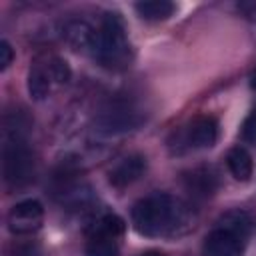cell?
Listing matches in <instances>:
<instances>
[{"label": "cell", "mask_w": 256, "mask_h": 256, "mask_svg": "<svg viewBox=\"0 0 256 256\" xmlns=\"http://www.w3.org/2000/svg\"><path fill=\"white\" fill-rule=\"evenodd\" d=\"M182 184L192 198H210L220 186V176L214 166H196L182 174Z\"/></svg>", "instance_id": "7"}, {"label": "cell", "mask_w": 256, "mask_h": 256, "mask_svg": "<svg viewBox=\"0 0 256 256\" xmlns=\"http://www.w3.org/2000/svg\"><path fill=\"white\" fill-rule=\"evenodd\" d=\"M254 232V218L244 208L224 212L214 228L206 234L202 256H244L248 240Z\"/></svg>", "instance_id": "3"}, {"label": "cell", "mask_w": 256, "mask_h": 256, "mask_svg": "<svg viewBox=\"0 0 256 256\" xmlns=\"http://www.w3.org/2000/svg\"><path fill=\"white\" fill-rule=\"evenodd\" d=\"M140 256H166V254L160 252V250H146V252H142Z\"/></svg>", "instance_id": "20"}, {"label": "cell", "mask_w": 256, "mask_h": 256, "mask_svg": "<svg viewBox=\"0 0 256 256\" xmlns=\"http://www.w3.org/2000/svg\"><path fill=\"white\" fill-rule=\"evenodd\" d=\"M242 140L246 144L256 146V106L252 108V112L242 122Z\"/></svg>", "instance_id": "17"}, {"label": "cell", "mask_w": 256, "mask_h": 256, "mask_svg": "<svg viewBox=\"0 0 256 256\" xmlns=\"http://www.w3.org/2000/svg\"><path fill=\"white\" fill-rule=\"evenodd\" d=\"M146 168H148L146 156L130 154V156L122 158L116 166H112V170L108 172V182L114 188H126L130 184H134L136 180H140L144 176Z\"/></svg>", "instance_id": "9"}, {"label": "cell", "mask_w": 256, "mask_h": 256, "mask_svg": "<svg viewBox=\"0 0 256 256\" xmlns=\"http://www.w3.org/2000/svg\"><path fill=\"white\" fill-rule=\"evenodd\" d=\"M86 256H118V238L112 236H88Z\"/></svg>", "instance_id": "15"}, {"label": "cell", "mask_w": 256, "mask_h": 256, "mask_svg": "<svg viewBox=\"0 0 256 256\" xmlns=\"http://www.w3.org/2000/svg\"><path fill=\"white\" fill-rule=\"evenodd\" d=\"M130 220L140 236L178 238L196 226L198 216L186 200L168 192H154L132 206Z\"/></svg>", "instance_id": "1"}, {"label": "cell", "mask_w": 256, "mask_h": 256, "mask_svg": "<svg viewBox=\"0 0 256 256\" xmlns=\"http://www.w3.org/2000/svg\"><path fill=\"white\" fill-rule=\"evenodd\" d=\"M92 58L102 68L116 70V72L126 70L132 64V58H134L132 44L128 40L124 20L118 12H104L98 26Z\"/></svg>", "instance_id": "4"}, {"label": "cell", "mask_w": 256, "mask_h": 256, "mask_svg": "<svg viewBox=\"0 0 256 256\" xmlns=\"http://www.w3.org/2000/svg\"><path fill=\"white\" fill-rule=\"evenodd\" d=\"M42 220H44V206L34 198L16 202L6 216L8 230L18 236L36 232L42 226Z\"/></svg>", "instance_id": "6"}, {"label": "cell", "mask_w": 256, "mask_h": 256, "mask_svg": "<svg viewBox=\"0 0 256 256\" xmlns=\"http://www.w3.org/2000/svg\"><path fill=\"white\" fill-rule=\"evenodd\" d=\"M126 230V222L114 212H98L86 224V236H112L120 238Z\"/></svg>", "instance_id": "12"}, {"label": "cell", "mask_w": 256, "mask_h": 256, "mask_svg": "<svg viewBox=\"0 0 256 256\" xmlns=\"http://www.w3.org/2000/svg\"><path fill=\"white\" fill-rule=\"evenodd\" d=\"M134 10L142 20L160 22V20H168L176 12V4L170 0H144V2H136Z\"/></svg>", "instance_id": "14"}, {"label": "cell", "mask_w": 256, "mask_h": 256, "mask_svg": "<svg viewBox=\"0 0 256 256\" xmlns=\"http://www.w3.org/2000/svg\"><path fill=\"white\" fill-rule=\"evenodd\" d=\"M28 126L30 122L20 112L4 120L2 180L8 188H22L34 178V154L26 140Z\"/></svg>", "instance_id": "2"}, {"label": "cell", "mask_w": 256, "mask_h": 256, "mask_svg": "<svg viewBox=\"0 0 256 256\" xmlns=\"http://www.w3.org/2000/svg\"><path fill=\"white\" fill-rule=\"evenodd\" d=\"M46 64H48V70H50V76H52L54 84H66L72 78V70H70V66L64 58L50 56V58H46Z\"/></svg>", "instance_id": "16"}, {"label": "cell", "mask_w": 256, "mask_h": 256, "mask_svg": "<svg viewBox=\"0 0 256 256\" xmlns=\"http://www.w3.org/2000/svg\"><path fill=\"white\" fill-rule=\"evenodd\" d=\"M144 112L138 108L132 100H112L108 102L100 114L96 116V132L104 136H116V134H126L130 130H136L144 122Z\"/></svg>", "instance_id": "5"}, {"label": "cell", "mask_w": 256, "mask_h": 256, "mask_svg": "<svg viewBox=\"0 0 256 256\" xmlns=\"http://www.w3.org/2000/svg\"><path fill=\"white\" fill-rule=\"evenodd\" d=\"M226 166H228L230 174L234 176V180H238V182H248L254 174V160H252L250 152L242 146H234L226 154Z\"/></svg>", "instance_id": "13"}, {"label": "cell", "mask_w": 256, "mask_h": 256, "mask_svg": "<svg viewBox=\"0 0 256 256\" xmlns=\"http://www.w3.org/2000/svg\"><path fill=\"white\" fill-rule=\"evenodd\" d=\"M52 76H50V70H48V64L46 62H34L28 70V80H26V86H28V94L32 100L36 102H42L50 96L52 92Z\"/></svg>", "instance_id": "11"}, {"label": "cell", "mask_w": 256, "mask_h": 256, "mask_svg": "<svg viewBox=\"0 0 256 256\" xmlns=\"http://www.w3.org/2000/svg\"><path fill=\"white\" fill-rule=\"evenodd\" d=\"M248 84H250V88L256 92V68L250 72V76H248Z\"/></svg>", "instance_id": "19"}, {"label": "cell", "mask_w": 256, "mask_h": 256, "mask_svg": "<svg viewBox=\"0 0 256 256\" xmlns=\"http://www.w3.org/2000/svg\"><path fill=\"white\" fill-rule=\"evenodd\" d=\"M96 34H98V28H94L86 20H68L62 28V36H64L66 44L72 50L88 54V56H92V52H94Z\"/></svg>", "instance_id": "10"}, {"label": "cell", "mask_w": 256, "mask_h": 256, "mask_svg": "<svg viewBox=\"0 0 256 256\" xmlns=\"http://www.w3.org/2000/svg\"><path fill=\"white\" fill-rule=\"evenodd\" d=\"M12 60H14V50H12V46H10L8 40H2V42H0V70L4 72V70L12 64Z\"/></svg>", "instance_id": "18"}, {"label": "cell", "mask_w": 256, "mask_h": 256, "mask_svg": "<svg viewBox=\"0 0 256 256\" xmlns=\"http://www.w3.org/2000/svg\"><path fill=\"white\" fill-rule=\"evenodd\" d=\"M184 140L190 148H196V150L212 148L218 140V120L210 114L194 118L186 128Z\"/></svg>", "instance_id": "8"}]
</instances>
